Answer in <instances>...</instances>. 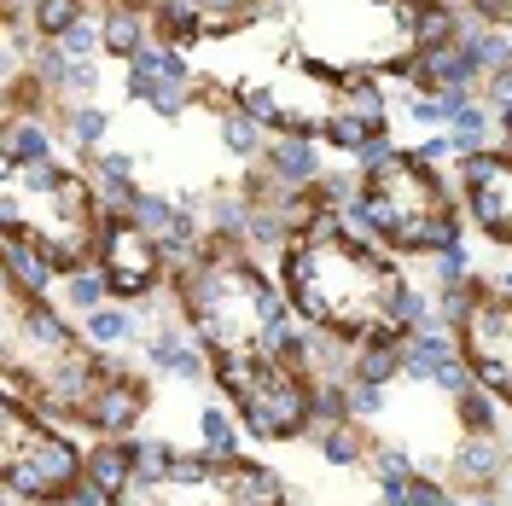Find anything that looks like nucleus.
<instances>
[{"label": "nucleus", "mask_w": 512, "mask_h": 506, "mask_svg": "<svg viewBox=\"0 0 512 506\" xmlns=\"http://www.w3.org/2000/svg\"><path fill=\"white\" fill-rule=\"evenodd\" d=\"M483 105L501 111V117H512V70H495V76L483 82Z\"/></svg>", "instance_id": "nucleus-29"}, {"label": "nucleus", "mask_w": 512, "mask_h": 506, "mask_svg": "<svg viewBox=\"0 0 512 506\" xmlns=\"http://www.w3.org/2000/svg\"><path fill=\"white\" fill-rule=\"evenodd\" d=\"M0 163H53V128L41 117H6Z\"/></svg>", "instance_id": "nucleus-16"}, {"label": "nucleus", "mask_w": 512, "mask_h": 506, "mask_svg": "<svg viewBox=\"0 0 512 506\" xmlns=\"http://www.w3.org/2000/svg\"><path fill=\"white\" fill-rule=\"evenodd\" d=\"M495 285H501V291H512V268H501V280H495Z\"/></svg>", "instance_id": "nucleus-31"}, {"label": "nucleus", "mask_w": 512, "mask_h": 506, "mask_svg": "<svg viewBox=\"0 0 512 506\" xmlns=\"http://www.w3.org/2000/svg\"><path fill=\"white\" fill-rule=\"evenodd\" d=\"M158 82H163V76H158V70H146L140 59H134V64L123 70V94H128V99H140V105H152V94H158Z\"/></svg>", "instance_id": "nucleus-28"}, {"label": "nucleus", "mask_w": 512, "mask_h": 506, "mask_svg": "<svg viewBox=\"0 0 512 506\" xmlns=\"http://www.w3.org/2000/svg\"><path fill=\"white\" fill-rule=\"evenodd\" d=\"M134 64V59H128ZM140 64H146V70H158L163 82H192V64H187V53H181V41H152V47H146V53H140Z\"/></svg>", "instance_id": "nucleus-22"}, {"label": "nucleus", "mask_w": 512, "mask_h": 506, "mask_svg": "<svg viewBox=\"0 0 512 506\" xmlns=\"http://www.w3.org/2000/svg\"><path fill=\"white\" fill-rule=\"evenodd\" d=\"M344 216L390 256H443L448 245H460L454 187L419 152H390L384 163H367L355 175Z\"/></svg>", "instance_id": "nucleus-5"}, {"label": "nucleus", "mask_w": 512, "mask_h": 506, "mask_svg": "<svg viewBox=\"0 0 512 506\" xmlns=\"http://www.w3.org/2000/svg\"><path fill=\"white\" fill-rule=\"evenodd\" d=\"M152 111H158V117H169V123H175V117H187V111H192V82H158Z\"/></svg>", "instance_id": "nucleus-26"}, {"label": "nucleus", "mask_w": 512, "mask_h": 506, "mask_svg": "<svg viewBox=\"0 0 512 506\" xmlns=\"http://www.w3.org/2000/svg\"><path fill=\"white\" fill-rule=\"evenodd\" d=\"M35 41H64L76 24H88V0H30Z\"/></svg>", "instance_id": "nucleus-19"}, {"label": "nucleus", "mask_w": 512, "mask_h": 506, "mask_svg": "<svg viewBox=\"0 0 512 506\" xmlns=\"http://www.w3.org/2000/svg\"><path fill=\"white\" fill-rule=\"evenodd\" d=\"M280 291L291 315L350 349L408 344L414 332H448L443 309L419 297L408 274L344 210H315L280 245Z\"/></svg>", "instance_id": "nucleus-2"}, {"label": "nucleus", "mask_w": 512, "mask_h": 506, "mask_svg": "<svg viewBox=\"0 0 512 506\" xmlns=\"http://www.w3.org/2000/svg\"><path fill=\"white\" fill-rule=\"evenodd\" d=\"M105 303H117V297H111V285H105V274H99V268H82V274H64V309H70L76 320L99 315Z\"/></svg>", "instance_id": "nucleus-20"}, {"label": "nucleus", "mask_w": 512, "mask_h": 506, "mask_svg": "<svg viewBox=\"0 0 512 506\" xmlns=\"http://www.w3.org/2000/svg\"><path fill=\"white\" fill-rule=\"evenodd\" d=\"M507 146H512V117H507Z\"/></svg>", "instance_id": "nucleus-33"}, {"label": "nucleus", "mask_w": 512, "mask_h": 506, "mask_svg": "<svg viewBox=\"0 0 512 506\" xmlns=\"http://www.w3.org/2000/svg\"><path fill=\"white\" fill-rule=\"evenodd\" d=\"M0 477L12 506H70L88 483V454L24 402H0Z\"/></svg>", "instance_id": "nucleus-7"}, {"label": "nucleus", "mask_w": 512, "mask_h": 506, "mask_svg": "<svg viewBox=\"0 0 512 506\" xmlns=\"http://www.w3.org/2000/svg\"><path fill=\"white\" fill-rule=\"evenodd\" d=\"M117 506H286V483L245 454L134 437V472L117 489Z\"/></svg>", "instance_id": "nucleus-6"}, {"label": "nucleus", "mask_w": 512, "mask_h": 506, "mask_svg": "<svg viewBox=\"0 0 512 506\" xmlns=\"http://www.w3.org/2000/svg\"><path fill=\"white\" fill-rule=\"evenodd\" d=\"M105 198L94 175H76L70 163H0V227L12 245L35 251L53 274H82L99 262L105 245Z\"/></svg>", "instance_id": "nucleus-4"}, {"label": "nucleus", "mask_w": 512, "mask_h": 506, "mask_svg": "<svg viewBox=\"0 0 512 506\" xmlns=\"http://www.w3.org/2000/svg\"><path fill=\"white\" fill-rule=\"evenodd\" d=\"M414 152H419V158H425V163H443V158H460V152H454V140H448V134H437V140H419Z\"/></svg>", "instance_id": "nucleus-30"}, {"label": "nucleus", "mask_w": 512, "mask_h": 506, "mask_svg": "<svg viewBox=\"0 0 512 506\" xmlns=\"http://www.w3.org/2000/svg\"><path fill=\"white\" fill-rule=\"evenodd\" d=\"M146 361H152V373L181 379V384H198L204 373H210V355H204V344L192 338L187 320H158V326L146 332Z\"/></svg>", "instance_id": "nucleus-13"}, {"label": "nucleus", "mask_w": 512, "mask_h": 506, "mask_svg": "<svg viewBox=\"0 0 512 506\" xmlns=\"http://www.w3.org/2000/svg\"><path fill=\"white\" fill-rule=\"evenodd\" d=\"M82 332H88V338H94L99 349H117V344H128V338H134V320H128L123 309H117V303H105L99 315L82 320Z\"/></svg>", "instance_id": "nucleus-23"}, {"label": "nucleus", "mask_w": 512, "mask_h": 506, "mask_svg": "<svg viewBox=\"0 0 512 506\" xmlns=\"http://www.w3.org/2000/svg\"><path fill=\"white\" fill-rule=\"evenodd\" d=\"M268 140H274V134L256 123L251 111H239V105H227V111H222V146H227L239 163H262Z\"/></svg>", "instance_id": "nucleus-18"}, {"label": "nucleus", "mask_w": 512, "mask_h": 506, "mask_svg": "<svg viewBox=\"0 0 512 506\" xmlns=\"http://www.w3.org/2000/svg\"><path fill=\"white\" fill-rule=\"evenodd\" d=\"M315 443H320V460H332V466H361V460L373 454V448H367V425H355V419L320 425Z\"/></svg>", "instance_id": "nucleus-17"}, {"label": "nucleus", "mask_w": 512, "mask_h": 506, "mask_svg": "<svg viewBox=\"0 0 512 506\" xmlns=\"http://www.w3.org/2000/svg\"><path fill=\"white\" fill-rule=\"evenodd\" d=\"M0 384L12 402L35 408L41 419L88 425L105 437H134V425L152 408V384L111 361L70 315L47 297L6 280V320H0Z\"/></svg>", "instance_id": "nucleus-3"}, {"label": "nucleus", "mask_w": 512, "mask_h": 506, "mask_svg": "<svg viewBox=\"0 0 512 506\" xmlns=\"http://www.w3.org/2000/svg\"><path fill=\"white\" fill-rule=\"evenodd\" d=\"M262 169L280 181V187L309 192L320 187V140H303V134H274L268 152H262Z\"/></svg>", "instance_id": "nucleus-15"}, {"label": "nucleus", "mask_w": 512, "mask_h": 506, "mask_svg": "<svg viewBox=\"0 0 512 506\" xmlns=\"http://www.w3.org/2000/svg\"><path fill=\"white\" fill-rule=\"evenodd\" d=\"M460 198L489 245H512V146L507 152L483 146L472 158H460Z\"/></svg>", "instance_id": "nucleus-10"}, {"label": "nucleus", "mask_w": 512, "mask_h": 506, "mask_svg": "<svg viewBox=\"0 0 512 506\" xmlns=\"http://www.w3.org/2000/svg\"><path fill=\"white\" fill-rule=\"evenodd\" d=\"M274 6H286V0H274Z\"/></svg>", "instance_id": "nucleus-35"}, {"label": "nucleus", "mask_w": 512, "mask_h": 506, "mask_svg": "<svg viewBox=\"0 0 512 506\" xmlns=\"http://www.w3.org/2000/svg\"><path fill=\"white\" fill-rule=\"evenodd\" d=\"M472 506H501V501H495V495H478V501H472Z\"/></svg>", "instance_id": "nucleus-32"}, {"label": "nucleus", "mask_w": 512, "mask_h": 506, "mask_svg": "<svg viewBox=\"0 0 512 506\" xmlns=\"http://www.w3.org/2000/svg\"><path fill=\"white\" fill-rule=\"evenodd\" d=\"M105 6H117V0H105Z\"/></svg>", "instance_id": "nucleus-36"}, {"label": "nucleus", "mask_w": 512, "mask_h": 506, "mask_svg": "<svg viewBox=\"0 0 512 506\" xmlns=\"http://www.w3.org/2000/svg\"><path fill=\"white\" fill-rule=\"evenodd\" d=\"M64 128H70V140H76L82 152H99V146H105V128H111V117H105L99 105H70V111H64Z\"/></svg>", "instance_id": "nucleus-21"}, {"label": "nucleus", "mask_w": 512, "mask_h": 506, "mask_svg": "<svg viewBox=\"0 0 512 506\" xmlns=\"http://www.w3.org/2000/svg\"><path fill=\"white\" fill-rule=\"evenodd\" d=\"M181 320L210 355V379L262 443H291L320 419V384L297 355V315L245 239L210 233L169 268Z\"/></svg>", "instance_id": "nucleus-1"}, {"label": "nucleus", "mask_w": 512, "mask_h": 506, "mask_svg": "<svg viewBox=\"0 0 512 506\" xmlns=\"http://www.w3.org/2000/svg\"><path fill=\"white\" fill-rule=\"evenodd\" d=\"M198 437H204V448L210 454H239V431H233V419H227L222 408H198Z\"/></svg>", "instance_id": "nucleus-24"}, {"label": "nucleus", "mask_w": 512, "mask_h": 506, "mask_svg": "<svg viewBox=\"0 0 512 506\" xmlns=\"http://www.w3.org/2000/svg\"><path fill=\"white\" fill-rule=\"evenodd\" d=\"M507 501H512V477H507Z\"/></svg>", "instance_id": "nucleus-34"}, {"label": "nucleus", "mask_w": 512, "mask_h": 506, "mask_svg": "<svg viewBox=\"0 0 512 506\" xmlns=\"http://www.w3.org/2000/svg\"><path fill=\"white\" fill-rule=\"evenodd\" d=\"M512 448H507V431H466L460 443H454V483L466 489V495H495V483L507 472Z\"/></svg>", "instance_id": "nucleus-12"}, {"label": "nucleus", "mask_w": 512, "mask_h": 506, "mask_svg": "<svg viewBox=\"0 0 512 506\" xmlns=\"http://www.w3.org/2000/svg\"><path fill=\"white\" fill-rule=\"evenodd\" d=\"M437 309L454 332L472 384L489 390L501 408H512V291H501L495 280H472L460 291H443Z\"/></svg>", "instance_id": "nucleus-8"}, {"label": "nucleus", "mask_w": 512, "mask_h": 506, "mask_svg": "<svg viewBox=\"0 0 512 506\" xmlns=\"http://www.w3.org/2000/svg\"><path fill=\"white\" fill-rule=\"evenodd\" d=\"M99 274L111 285V297L117 303H140V297H152L163 280H169V251H163L158 239L146 233V227L134 222V216H111L105 222V245H99Z\"/></svg>", "instance_id": "nucleus-9"}, {"label": "nucleus", "mask_w": 512, "mask_h": 506, "mask_svg": "<svg viewBox=\"0 0 512 506\" xmlns=\"http://www.w3.org/2000/svg\"><path fill=\"white\" fill-rule=\"evenodd\" d=\"M408 506H460V501H454L431 472H414V483H408Z\"/></svg>", "instance_id": "nucleus-27"}, {"label": "nucleus", "mask_w": 512, "mask_h": 506, "mask_svg": "<svg viewBox=\"0 0 512 506\" xmlns=\"http://www.w3.org/2000/svg\"><path fill=\"white\" fill-rule=\"evenodd\" d=\"M152 6L146 0H117V6H105L99 12V35H105V53H117V59H140L158 35H152Z\"/></svg>", "instance_id": "nucleus-14"}, {"label": "nucleus", "mask_w": 512, "mask_h": 506, "mask_svg": "<svg viewBox=\"0 0 512 506\" xmlns=\"http://www.w3.org/2000/svg\"><path fill=\"white\" fill-rule=\"evenodd\" d=\"M437 280H443V291H460V285L478 280V274H472V251H466V239L448 245V251L437 256Z\"/></svg>", "instance_id": "nucleus-25"}, {"label": "nucleus", "mask_w": 512, "mask_h": 506, "mask_svg": "<svg viewBox=\"0 0 512 506\" xmlns=\"http://www.w3.org/2000/svg\"><path fill=\"white\" fill-rule=\"evenodd\" d=\"M158 18L163 41H227V35L251 30L268 12V0H146Z\"/></svg>", "instance_id": "nucleus-11"}]
</instances>
